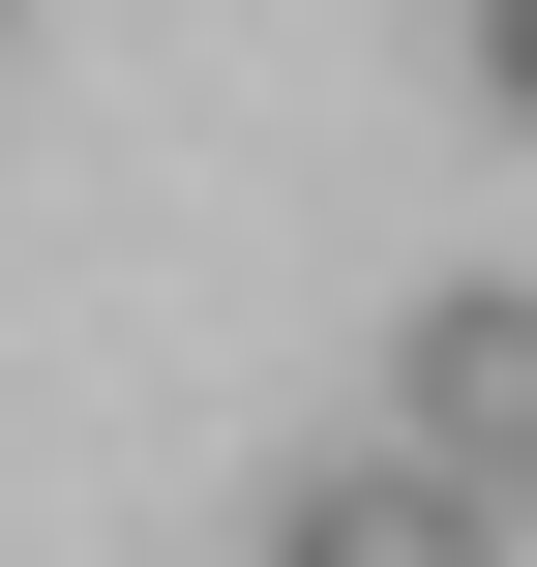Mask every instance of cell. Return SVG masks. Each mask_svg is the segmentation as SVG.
Listing matches in <instances>:
<instances>
[{"mask_svg": "<svg viewBox=\"0 0 537 567\" xmlns=\"http://www.w3.org/2000/svg\"><path fill=\"white\" fill-rule=\"evenodd\" d=\"M269 567H478L448 538V449H419V419H389V449H299V478H269Z\"/></svg>", "mask_w": 537, "mask_h": 567, "instance_id": "1", "label": "cell"}, {"mask_svg": "<svg viewBox=\"0 0 537 567\" xmlns=\"http://www.w3.org/2000/svg\"><path fill=\"white\" fill-rule=\"evenodd\" d=\"M478 60H508V120H537V0H478Z\"/></svg>", "mask_w": 537, "mask_h": 567, "instance_id": "4", "label": "cell"}, {"mask_svg": "<svg viewBox=\"0 0 537 567\" xmlns=\"http://www.w3.org/2000/svg\"><path fill=\"white\" fill-rule=\"evenodd\" d=\"M448 538H478V567H537V449H508V478H448Z\"/></svg>", "mask_w": 537, "mask_h": 567, "instance_id": "3", "label": "cell"}, {"mask_svg": "<svg viewBox=\"0 0 537 567\" xmlns=\"http://www.w3.org/2000/svg\"><path fill=\"white\" fill-rule=\"evenodd\" d=\"M419 449H448V478H508V449H537V269L419 299Z\"/></svg>", "mask_w": 537, "mask_h": 567, "instance_id": "2", "label": "cell"}]
</instances>
